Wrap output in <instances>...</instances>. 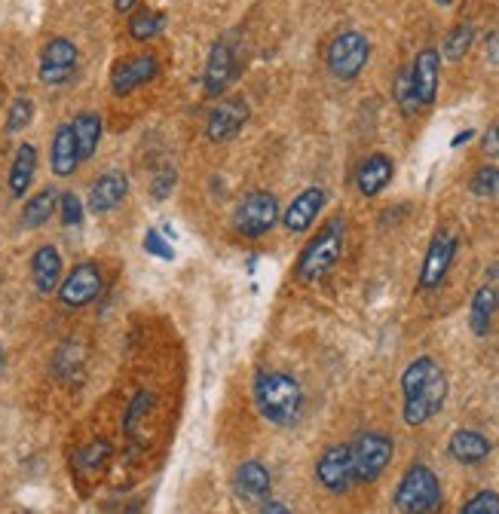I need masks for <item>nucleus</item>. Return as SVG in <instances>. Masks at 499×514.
<instances>
[{
    "mask_svg": "<svg viewBox=\"0 0 499 514\" xmlns=\"http://www.w3.org/2000/svg\"><path fill=\"white\" fill-rule=\"evenodd\" d=\"M402 392H405V407L402 417L408 426H423L429 423L438 410L444 407L447 398V377L441 371V365L432 355H420L405 368L402 374Z\"/></svg>",
    "mask_w": 499,
    "mask_h": 514,
    "instance_id": "1",
    "label": "nucleus"
},
{
    "mask_svg": "<svg viewBox=\"0 0 499 514\" xmlns=\"http://www.w3.org/2000/svg\"><path fill=\"white\" fill-rule=\"evenodd\" d=\"M255 404L270 423L291 429L304 417V389L291 374L267 371L255 377Z\"/></svg>",
    "mask_w": 499,
    "mask_h": 514,
    "instance_id": "2",
    "label": "nucleus"
},
{
    "mask_svg": "<svg viewBox=\"0 0 499 514\" xmlns=\"http://www.w3.org/2000/svg\"><path fill=\"white\" fill-rule=\"evenodd\" d=\"M343 233H346L343 218H334L319 230V236L310 239V245L297 257V267H294L297 282H319L337 267L343 254Z\"/></svg>",
    "mask_w": 499,
    "mask_h": 514,
    "instance_id": "3",
    "label": "nucleus"
},
{
    "mask_svg": "<svg viewBox=\"0 0 499 514\" xmlns=\"http://www.w3.org/2000/svg\"><path fill=\"white\" fill-rule=\"evenodd\" d=\"M392 502L402 514H435L444 502L438 475L429 466H423V462H417V466H411L405 478L398 481Z\"/></svg>",
    "mask_w": 499,
    "mask_h": 514,
    "instance_id": "4",
    "label": "nucleus"
},
{
    "mask_svg": "<svg viewBox=\"0 0 499 514\" xmlns=\"http://www.w3.org/2000/svg\"><path fill=\"white\" fill-rule=\"evenodd\" d=\"M80 65V49L68 37H49L46 46L40 49V62H37V77L43 86L56 89L74 80Z\"/></svg>",
    "mask_w": 499,
    "mask_h": 514,
    "instance_id": "5",
    "label": "nucleus"
},
{
    "mask_svg": "<svg viewBox=\"0 0 499 514\" xmlns=\"http://www.w3.org/2000/svg\"><path fill=\"white\" fill-rule=\"evenodd\" d=\"M276 221H279V199L273 193H267V190L248 193L239 202L236 215H233V227L245 239H261V236H267L276 227Z\"/></svg>",
    "mask_w": 499,
    "mask_h": 514,
    "instance_id": "6",
    "label": "nucleus"
},
{
    "mask_svg": "<svg viewBox=\"0 0 499 514\" xmlns=\"http://www.w3.org/2000/svg\"><path fill=\"white\" fill-rule=\"evenodd\" d=\"M371 59V43L362 31H343L328 46V71L337 80H356Z\"/></svg>",
    "mask_w": 499,
    "mask_h": 514,
    "instance_id": "7",
    "label": "nucleus"
},
{
    "mask_svg": "<svg viewBox=\"0 0 499 514\" xmlns=\"http://www.w3.org/2000/svg\"><path fill=\"white\" fill-rule=\"evenodd\" d=\"M353 469H356V481L359 484H374L392 459V438L383 432H362L353 444Z\"/></svg>",
    "mask_w": 499,
    "mask_h": 514,
    "instance_id": "8",
    "label": "nucleus"
},
{
    "mask_svg": "<svg viewBox=\"0 0 499 514\" xmlns=\"http://www.w3.org/2000/svg\"><path fill=\"white\" fill-rule=\"evenodd\" d=\"M102 285H105V276L98 270V264L83 261L62 279L59 303L68 306V310H83V306H89L98 294H102Z\"/></svg>",
    "mask_w": 499,
    "mask_h": 514,
    "instance_id": "9",
    "label": "nucleus"
},
{
    "mask_svg": "<svg viewBox=\"0 0 499 514\" xmlns=\"http://www.w3.org/2000/svg\"><path fill=\"white\" fill-rule=\"evenodd\" d=\"M316 478L319 484L328 490V493H346L356 481V469H353V450L349 444H337V447H328L319 462H316Z\"/></svg>",
    "mask_w": 499,
    "mask_h": 514,
    "instance_id": "10",
    "label": "nucleus"
},
{
    "mask_svg": "<svg viewBox=\"0 0 499 514\" xmlns=\"http://www.w3.org/2000/svg\"><path fill=\"white\" fill-rule=\"evenodd\" d=\"M160 74V59L151 53H141V56H126L111 68V92L117 98L132 95L138 86L151 83Z\"/></svg>",
    "mask_w": 499,
    "mask_h": 514,
    "instance_id": "11",
    "label": "nucleus"
},
{
    "mask_svg": "<svg viewBox=\"0 0 499 514\" xmlns=\"http://www.w3.org/2000/svg\"><path fill=\"white\" fill-rule=\"evenodd\" d=\"M457 236L451 230H438L429 242V251H426V261H423V270H420V288L423 291H432L444 282L447 270H451L454 257H457Z\"/></svg>",
    "mask_w": 499,
    "mask_h": 514,
    "instance_id": "12",
    "label": "nucleus"
},
{
    "mask_svg": "<svg viewBox=\"0 0 499 514\" xmlns=\"http://www.w3.org/2000/svg\"><path fill=\"white\" fill-rule=\"evenodd\" d=\"M236 77V46L230 37H221L212 49H209V59H206V74H203V89L206 95L218 98L227 92V86Z\"/></svg>",
    "mask_w": 499,
    "mask_h": 514,
    "instance_id": "13",
    "label": "nucleus"
},
{
    "mask_svg": "<svg viewBox=\"0 0 499 514\" xmlns=\"http://www.w3.org/2000/svg\"><path fill=\"white\" fill-rule=\"evenodd\" d=\"M248 101L245 98H239V95H233V98H224L221 105H215L212 108V114H209V123H206V138L209 141H230V138H236L239 132H242V126L248 123Z\"/></svg>",
    "mask_w": 499,
    "mask_h": 514,
    "instance_id": "14",
    "label": "nucleus"
},
{
    "mask_svg": "<svg viewBox=\"0 0 499 514\" xmlns=\"http://www.w3.org/2000/svg\"><path fill=\"white\" fill-rule=\"evenodd\" d=\"M325 190L322 187H307L304 193H297L291 202H288V209L282 215V224L288 233H307L313 227V221L319 218V212L325 209Z\"/></svg>",
    "mask_w": 499,
    "mask_h": 514,
    "instance_id": "15",
    "label": "nucleus"
},
{
    "mask_svg": "<svg viewBox=\"0 0 499 514\" xmlns=\"http://www.w3.org/2000/svg\"><path fill=\"white\" fill-rule=\"evenodd\" d=\"M438 74H441V53L432 46L420 49L414 65H411V80H414V89H417V98L420 105L429 108L435 105L438 98Z\"/></svg>",
    "mask_w": 499,
    "mask_h": 514,
    "instance_id": "16",
    "label": "nucleus"
},
{
    "mask_svg": "<svg viewBox=\"0 0 499 514\" xmlns=\"http://www.w3.org/2000/svg\"><path fill=\"white\" fill-rule=\"evenodd\" d=\"M126 193H129V178L123 172H105V175H98L92 181L86 205H89V212H95V215H108L126 199Z\"/></svg>",
    "mask_w": 499,
    "mask_h": 514,
    "instance_id": "17",
    "label": "nucleus"
},
{
    "mask_svg": "<svg viewBox=\"0 0 499 514\" xmlns=\"http://www.w3.org/2000/svg\"><path fill=\"white\" fill-rule=\"evenodd\" d=\"M233 490L248 505H264L270 499V472L261 462H242L233 475Z\"/></svg>",
    "mask_w": 499,
    "mask_h": 514,
    "instance_id": "18",
    "label": "nucleus"
},
{
    "mask_svg": "<svg viewBox=\"0 0 499 514\" xmlns=\"http://www.w3.org/2000/svg\"><path fill=\"white\" fill-rule=\"evenodd\" d=\"M80 166V150H77V138L71 123H62L53 135V144H49V169H53L56 178H71Z\"/></svg>",
    "mask_w": 499,
    "mask_h": 514,
    "instance_id": "19",
    "label": "nucleus"
},
{
    "mask_svg": "<svg viewBox=\"0 0 499 514\" xmlns=\"http://www.w3.org/2000/svg\"><path fill=\"white\" fill-rule=\"evenodd\" d=\"M31 279L40 294H53L62 285V254L56 245H40L31 257Z\"/></svg>",
    "mask_w": 499,
    "mask_h": 514,
    "instance_id": "20",
    "label": "nucleus"
},
{
    "mask_svg": "<svg viewBox=\"0 0 499 514\" xmlns=\"http://www.w3.org/2000/svg\"><path fill=\"white\" fill-rule=\"evenodd\" d=\"M395 175V163L386 157V153H371V157L359 166V175H356V184H359V193L362 196H377L389 187Z\"/></svg>",
    "mask_w": 499,
    "mask_h": 514,
    "instance_id": "21",
    "label": "nucleus"
},
{
    "mask_svg": "<svg viewBox=\"0 0 499 514\" xmlns=\"http://www.w3.org/2000/svg\"><path fill=\"white\" fill-rule=\"evenodd\" d=\"M447 453L463 462V466H478V462L490 456V441L475 429H457L451 441H447Z\"/></svg>",
    "mask_w": 499,
    "mask_h": 514,
    "instance_id": "22",
    "label": "nucleus"
},
{
    "mask_svg": "<svg viewBox=\"0 0 499 514\" xmlns=\"http://www.w3.org/2000/svg\"><path fill=\"white\" fill-rule=\"evenodd\" d=\"M151 417H154V395L151 392H138L126 410L123 429L132 441H138L141 447L151 441Z\"/></svg>",
    "mask_w": 499,
    "mask_h": 514,
    "instance_id": "23",
    "label": "nucleus"
},
{
    "mask_svg": "<svg viewBox=\"0 0 499 514\" xmlns=\"http://www.w3.org/2000/svg\"><path fill=\"white\" fill-rule=\"evenodd\" d=\"M34 175H37V147L34 144H19L16 157H13V166H10V196H25L34 184Z\"/></svg>",
    "mask_w": 499,
    "mask_h": 514,
    "instance_id": "24",
    "label": "nucleus"
},
{
    "mask_svg": "<svg viewBox=\"0 0 499 514\" xmlns=\"http://www.w3.org/2000/svg\"><path fill=\"white\" fill-rule=\"evenodd\" d=\"M59 202H62V193H59L56 187H43L40 193H34V196L28 199V205L22 209V224L31 227V230L43 227L49 218H53V215L59 212Z\"/></svg>",
    "mask_w": 499,
    "mask_h": 514,
    "instance_id": "25",
    "label": "nucleus"
},
{
    "mask_svg": "<svg viewBox=\"0 0 499 514\" xmlns=\"http://www.w3.org/2000/svg\"><path fill=\"white\" fill-rule=\"evenodd\" d=\"M71 129H74V138H77L80 163H86L98 150V141H102V117H98L95 111H83V114L74 117Z\"/></svg>",
    "mask_w": 499,
    "mask_h": 514,
    "instance_id": "26",
    "label": "nucleus"
},
{
    "mask_svg": "<svg viewBox=\"0 0 499 514\" xmlns=\"http://www.w3.org/2000/svg\"><path fill=\"white\" fill-rule=\"evenodd\" d=\"M111 453H114V447H111V441L108 438H95V441H89L86 447H80L77 453H74V472L77 475H98L102 472L108 462H111Z\"/></svg>",
    "mask_w": 499,
    "mask_h": 514,
    "instance_id": "27",
    "label": "nucleus"
},
{
    "mask_svg": "<svg viewBox=\"0 0 499 514\" xmlns=\"http://www.w3.org/2000/svg\"><path fill=\"white\" fill-rule=\"evenodd\" d=\"M496 306H499V294L484 285L475 291L472 297V310H469V325L478 337H487L490 334V325H493V313H496Z\"/></svg>",
    "mask_w": 499,
    "mask_h": 514,
    "instance_id": "28",
    "label": "nucleus"
},
{
    "mask_svg": "<svg viewBox=\"0 0 499 514\" xmlns=\"http://www.w3.org/2000/svg\"><path fill=\"white\" fill-rule=\"evenodd\" d=\"M166 31V13L160 10H138L129 16V37L144 43V40H154Z\"/></svg>",
    "mask_w": 499,
    "mask_h": 514,
    "instance_id": "29",
    "label": "nucleus"
},
{
    "mask_svg": "<svg viewBox=\"0 0 499 514\" xmlns=\"http://www.w3.org/2000/svg\"><path fill=\"white\" fill-rule=\"evenodd\" d=\"M392 95L398 101V108H402L405 117H414L420 114V98H417V89H414V80H411V68H402L395 74V86H392Z\"/></svg>",
    "mask_w": 499,
    "mask_h": 514,
    "instance_id": "30",
    "label": "nucleus"
},
{
    "mask_svg": "<svg viewBox=\"0 0 499 514\" xmlns=\"http://www.w3.org/2000/svg\"><path fill=\"white\" fill-rule=\"evenodd\" d=\"M472 43H475V25H457L451 34H447L441 56H444L447 62H460V59H466V53L472 49Z\"/></svg>",
    "mask_w": 499,
    "mask_h": 514,
    "instance_id": "31",
    "label": "nucleus"
},
{
    "mask_svg": "<svg viewBox=\"0 0 499 514\" xmlns=\"http://www.w3.org/2000/svg\"><path fill=\"white\" fill-rule=\"evenodd\" d=\"M34 120V101L28 95H19L10 111H7V135H19L22 129H28Z\"/></svg>",
    "mask_w": 499,
    "mask_h": 514,
    "instance_id": "32",
    "label": "nucleus"
},
{
    "mask_svg": "<svg viewBox=\"0 0 499 514\" xmlns=\"http://www.w3.org/2000/svg\"><path fill=\"white\" fill-rule=\"evenodd\" d=\"M469 190L481 199H490V196H499V169L496 166H481L472 181H469Z\"/></svg>",
    "mask_w": 499,
    "mask_h": 514,
    "instance_id": "33",
    "label": "nucleus"
},
{
    "mask_svg": "<svg viewBox=\"0 0 499 514\" xmlns=\"http://www.w3.org/2000/svg\"><path fill=\"white\" fill-rule=\"evenodd\" d=\"M80 365H83V352H80V346H74V343H68V346H62V352H59V358H56V371L62 374V377H77L80 374Z\"/></svg>",
    "mask_w": 499,
    "mask_h": 514,
    "instance_id": "34",
    "label": "nucleus"
},
{
    "mask_svg": "<svg viewBox=\"0 0 499 514\" xmlns=\"http://www.w3.org/2000/svg\"><path fill=\"white\" fill-rule=\"evenodd\" d=\"M460 514H499V493H493V490L475 493V496L460 508Z\"/></svg>",
    "mask_w": 499,
    "mask_h": 514,
    "instance_id": "35",
    "label": "nucleus"
},
{
    "mask_svg": "<svg viewBox=\"0 0 499 514\" xmlns=\"http://www.w3.org/2000/svg\"><path fill=\"white\" fill-rule=\"evenodd\" d=\"M59 215H62V224H65V227H80V224H83L86 209H83V202L77 199V193H62Z\"/></svg>",
    "mask_w": 499,
    "mask_h": 514,
    "instance_id": "36",
    "label": "nucleus"
},
{
    "mask_svg": "<svg viewBox=\"0 0 499 514\" xmlns=\"http://www.w3.org/2000/svg\"><path fill=\"white\" fill-rule=\"evenodd\" d=\"M144 248L151 251V254H157V257H163V261H172V257H175L172 245H166V242L160 239V233H154V230L144 236Z\"/></svg>",
    "mask_w": 499,
    "mask_h": 514,
    "instance_id": "37",
    "label": "nucleus"
},
{
    "mask_svg": "<svg viewBox=\"0 0 499 514\" xmlns=\"http://www.w3.org/2000/svg\"><path fill=\"white\" fill-rule=\"evenodd\" d=\"M484 150H487V157L499 160V120L484 132Z\"/></svg>",
    "mask_w": 499,
    "mask_h": 514,
    "instance_id": "38",
    "label": "nucleus"
},
{
    "mask_svg": "<svg viewBox=\"0 0 499 514\" xmlns=\"http://www.w3.org/2000/svg\"><path fill=\"white\" fill-rule=\"evenodd\" d=\"M172 184H175V172L160 175V178H157V184H154V199H166V196L172 193Z\"/></svg>",
    "mask_w": 499,
    "mask_h": 514,
    "instance_id": "39",
    "label": "nucleus"
},
{
    "mask_svg": "<svg viewBox=\"0 0 499 514\" xmlns=\"http://www.w3.org/2000/svg\"><path fill=\"white\" fill-rule=\"evenodd\" d=\"M261 514H291V511H288V505H285V502H279V499H267V502L261 505Z\"/></svg>",
    "mask_w": 499,
    "mask_h": 514,
    "instance_id": "40",
    "label": "nucleus"
},
{
    "mask_svg": "<svg viewBox=\"0 0 499 514\" xmlns=\"http://www.w3.org/2000/svg\"><path fill=\"white\" fill-rule=\"evenodd\" d=\"M487 53H490V62H493V65H499V34H493V37H490Z\"/></svg>",
    "mask_w": 499,
    "mask_h": 514,
    "instance_id": "41",
    "label": "nucleus"
},
{
    "mask_svg": "<svg viewBox=\"0 0 499 514\" xmlns=\"http://www.w3.org/2000/svg\"><path fill=\"white\" fill-rule=\"evenodd\" d=\"M138 7V0H114V10L117 13H132Z\"/></svg>",
    "mask_w": 499,
    "mask_h": 514,
    "instance_id": "42",
    "label": "nucleus"
},
{
    "mask_svg": "<svg viewBox=\"0 0 499 514\" xmlns=\"http://www.w3.org/2000/svg\"><path fill=\"white\" fill-rule=\"evenodd\" d=\"M472 135H475L472 129H466V132H460V135L454 138V147H460V144H466V141H472Z\"/></svg>",
    "mask_w": 499,
    "mask_h": 514,
    "instance_id": "43",
    "label": "nucleus"
},
{
    "mask_svg": "<svg viewBox=\"0 0 499 514\" xmlns=\"http://www.w3.org/2000/svg\"><path fill=\"white\" fill-rule=\"evenodd\" d=\"M435 4H441V7H451V4H454V0H435Z\"/></svg>",
    "mask_w": 499,
    "mask_h": 514,
    "instance_id": "44",
    "label": "nucleus"
},
{
    "mask_svg": "<svg viewBox=\"0 0 499 514\" xmlns=\"http://www.w3.org/2000/svg\"><path fill=\"white\" fill-rule=\"evenodd\" d=\"M496 273H499V270H496Z\"/></svg>",
    "mask_w": 499,
    "mask_h": 514,
    "instance_id": "45",
    "label": "nucleus"
}]
</instances>
